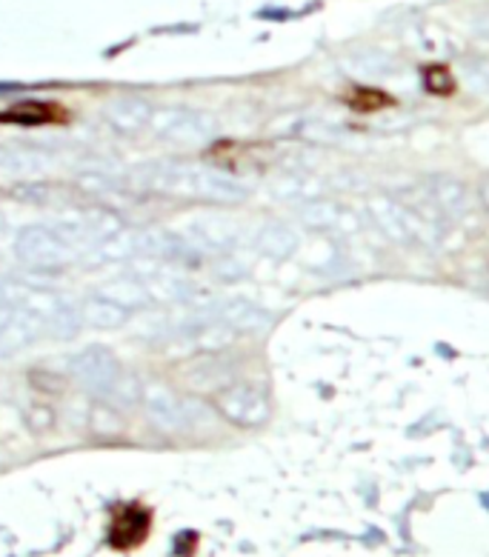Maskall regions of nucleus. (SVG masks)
<instances>
[{
    "label": "nucleus",
    "instance_id": "f257e3e1",
    "mask_svg": "<svg viewBox=\"0 0 489 557\" xmlns=\"http://www.w3.org/2000/svg\"><path fill=\"white\" fill-rule=\"evenodd\" d=\"M135 177L146 189L200 200V203H212V207H237L249 195V189L237 177L207 166V163L155 161L135 172Z\"/></svg>",
    "mask_w": 489,
    "mask_h": 557
},
{
    "label": "nucleus",
    "instance_id": "f03ea898",
    "mask_svg": "<svg viewBox=\"0 0 489 557\" xmlns=\"http://www.w3.org/2000/svg\"><path fill=\"white\" fill-rule=\"evenodd\" d=\"M15 255L24 267L35 269V272H54V269L70 267L72 260H77V246L58 226L32 223L17 232Z\"/></svg>",
    "mask_w": 489,
    "mask_h": 557
},
{
    "label": "nucleus",
    "instance_id": "7ed1b4c3",
    "mask_svg": "<svg viewBox=\"0 0 489 557\" xmlns=\"http://www.w3.org/2000/svg\"><path fill=\"white\" fill-rule=\"evenodd\" d=\"M215 412L237 429H258L272 418L269 392L253 381H232L212 397Z\"/></svg>",
    "mask_w": 489,
    "mask_h": 557
},
{
    "label": "nucleus",
    "instance_id": "20e7f679",
    "mask_svg": "<svg viewBox=\"0 0 489 557\" xmlns=\"http://www.w3.org/2000/svg\"><path fill=\"white\" fill-rule=\"evenodd\" d=\"M367 212L372 218L375 230L381 232L387 240L398 246H418V249H432L438 240L429 235L413 214L406 212L404 203L395 198V191H378L367 203Z\"/></svg>",
    "mask_w": 489,
    "mask_h": 557
},
{
    "label": "nucleus",
    "instance_id": "39448f33",
    "mask_svg": "<svg viewBox=\"0 0 489 557\" xmlns=\"http://www.w3.org/2000/svg\"><path fill=\"white\" fill-rule=\"evenodd\" d=\"M152 132L167 144L175 146H204L212 140L215 121L204 112H192V109H161L152 115Z\"/></svg>",
    "mask_w": 489,
    "mask_h": 557
},
{
    "label": "nucleus",
    "instance_id": "423d86ee",
    "mask_svg": "<svg viewBox=\"0 0 489 557\" xmlns=\"http://www.w3.org/2000/svg\"><path fill=\"white\" fill-rule=\"evenodd\" d=\"M121 363L107 346H86L77 355H72L70 360V374L75 377L81 386H84L89 395H95L98 400L109 395V389L115 386V381L121 377Z\"/></svg>",
    "mask_w": 489,
    "mask_h": 557
},
{
    "label": "nucleus",
    "instance_id": "0eeeda50",
    "mask_svg": "<svg viewBox=\"0 0 489 557\" xmlns=\"http://www.w3.org/2000/svg\"><path fill=\"white\" fill-rule=\"evenodd\" d=\"M140 406H144L146 420L152 423L161 435H184L186 432V412L184 397L163 386V383H144L140 392Z\"/></svg>",
    "mask_w": 489,
    "mask_h": 557
},
{
    "label": "nucleus",
    "instance_id": "6e6552de",
    "mask_svg": "<svg viewBox=\"0 0 489 557\" xmlns=\"http://www.w3.org/2000/svg\"><path fill=\"white\" fill-rule=\"evenodd\" d=\"M172 337H175V344L186 346L190 351H198V355H221V351L230 349L237 335L221 321L190 318L184 323H175Z\"/></svg>",
    "mask_w": 489,
    "mask_h": 557
},
{
    "label": "nucleus",
    "instance_id": "1a4fd4ad",
    "mask_svg": "<svg viewBox=\"0 0 489 557\" xmlns=\"http://www.w3.org/2000/svg\"><path fill=\"white\" fill-rule=\"evenodd\" d=\"M44 337V321L21 306H0V358L29 349Z\"/></svg>",
    "mask_w": 489,
    "mask_h": 557
},
{
    "label": "nucleus",
    "instance_id": "9d476101",
    "mask_svg": "<svg viewBox=\"0 0 489 557\" xmlns=\"http://www.w3.org/2000/svg\"><path fill=\"white\" fill-rule=\"evenodd\" d=\"M186 240L198 246V249H230L241 240V232H237V223L230 218H221V214H200L195 221L186 223Z\"/></svg>",
    "mask_w": 489,
    "mask_h": 557
},
{
    "label": "nucleus",
    "instance_id": "9b49d317",
    "mask_svg": "<svg viewBox=\"0 0 489 557\" xmlns=\"http://www.w3.org/2000/svg\"><path fill=\"white\" fill-rule=\"evenodd\" d=\"M395 198L404 203V209L413 214L415 221L429 232V235L436 237L438 244L443 240L447 230H450L452 223L447 221L441 214V209L436 207V200L429 198V191L424 189V184H415V186H404L401 191H395Z\"/></svg>",
    "mask_w": 489,
    "mask_h": 557
},
{
    "label": "nucleus",
    "instance_id": "f8f14e48",
    "mask_svg": "<svg viewBox=\"0 0 489 557\" xmlns=\"http://www.w3.org/2000/svg\"><path fill=\"white\" fill-rule=\"evenodd\" d=\"M424 189L429 191V198L436 200V207L450 223L464 221L469 214V191L461 184L459 177L452 175H429L424 181Z\"/></svg>",
    "mask_w": 489,
    "mask_h": 557
},
{
    "label": "nucleus",
    "instance_id": "ddd939ff",
    "mask_svg": "<svg viewBox=\"0 0 489 557\" xmlns=\"http://www.w3.org/2000/svg\"><path fill=\"white\" fill-rule=\"evenodd\" d=\"M152 103L138 98V95H123V98H115L107 107L109 126L123 132V135H138V132H144L152 123Z\"/></svg>",
    "mask_w": 489,
    "mask_h": 557
},
{
    "label": "nucleus",
    "instance_id": "4468645a",
    "mask_svg": "<svg viewBox=\"0 0 489 557\" xmlns=\"http://www.w3.org/2000/svg\"><path fill=\"white\" fill-rule=\"evenodd\" d=\"M98 295L115 300L118 306H123L126 312H140V309H149L155 304L152 295H149V286H146L144 277L138 275H123L112 277L98 289Z\"/></svg>",
    "mask_w": 489,
    "mask_h": 557
},
{
    "label": "nucleus",
    "instance_id": "2eb2a0df",
    "mask_svg": "<svg viewBox=\"0 0 489 557\" xmlns=\"http://www.w3.org/2000/svg\"><path fill=\"white\" fill-rule=\"evenodd\" d=\"M54 166V154L35 146H17V149H0V172L7 175H44Z\"/></svg>",
    "mask_w": 489,
    "mask_h": 557
},
{
    "label": "nucleus",
    "instance_id": "dca6fc26",
    "mask_svg": "<svg viewBox=\"0 0 489 557\" xmlns=\"http://www.w3.org/2000/svg\"><path fill=\"white\" fill-rule=\"evenodd\" d=\"M81 309V321L84 326H93V329H121L123 323H130L132 312H126L123 306H118L115 300L103 298V295H89L84 304L77 306Z\"/></svg>",
    "mask_w": 489,
    "mask_h": 557
},
{
    "label": "nucleus",
    "instance_id": "f3484780",
    "mask_svg": "<svg viewBox=\"0 0 489 557\" xmlns=\"http://www.w3.org/2000/svg\"><path fill=\"white\" fill-rule=\"evenodd\" d=\"M298 232L286 223H264L255 235V249L272 260H286L298 249Z\"/></svg>",
    "mask_w": 489,
    "mask_h": 557
},
{
    "label": "nucleus",
    "instance_id": "a211bd4d",
    "mask_svg": "<svg viewBox=\"0 0 489 557\" xmlns=\"http://www.w3.org/2000/svg\"><path fill=\"white\" fill-rule=\"evenodd\" d=\"M190 386H195L198 392H221L223 386H230L235 381V372H232L230 363H223L218 355H204L198 367L190 372Z\"/></svg>",
    "mask_w": 489,
    "mask_h": 557
},
{
    "label": "nucleus",
    "instance_id": "6ab92c4d",
    "mask_svg": "<svg viewBox=\"0 0 489 557\" xmlns=\"http://www.w3.org/2000/svg\"><path fill=\"white\" fill-rule=\"evenodd\" d=\"M89 255H95V263H115V260H132L138 258V232L118 230L109 237L98 240V244L89 249Z\"/></svg>",
    "mask_w": 489,
    "mask_h": 557
},
{
    "label": "nucleus",
    "instance_id": "aec40b11",
    "mask_svg": "<svg viewBox=\"0 0 489 557\" xmlns=\"http://www.w3.org/2000/svg\"><path fill=\"white\" fill-rule=\"evenodd\" d=\"M344 218V209L338 207L335 200H327V198H315V200H306L298 207V221L304 223L306 230H315V232H329L335 230L338 223Z\"/></svg>",
    "mask_w": 489,
    "mask_h": 557
},
{
    "label": "nucleus",
    "instance_id": "412c9836",
    "mask_svg": "<svg viewBox=\"0 0 489 557\" xmlns=\"http://www.w3.org/2000/svg\"><path fill=\"white\" fill-rule=\"evenodd\" d=\"M84 329V321H81V309L72 306L70 300L63 298L61 304L54 306L52 314L44 321V335L52 337V341H72L77 337V332Z\"/></svg>",
    "mask_w": 489,
    "mask_h": 557
},
{
    "label": "nucleus",
    "instance_id": "4be33fe9",
    "mask_svg": "<svg viewBox=\"0 0 489 557\" xmlns=\"http://www.w3.org/2000/svg\"><path fill=\"white\" fill-rule=\"evenodd\" d=\"M140 392H144V383L135 374L121 372V377H118L115 386L109 389V395L103 400L115 406V409H130V406H135L140 400Z\"/></svg>",
    "mask_w": 489,
    "mask_h": 557
},
{
    "label": "nucleus",
    "instance_id": "5701e85b",
    "mask_svg": "<svg viewBox=\"0 0 489 557\" xmlns=\"http://www.w3.org/2000/svg\"><path fill=\"white\" fill-rule=\"evenodd\" d=\"M89 429H93L98 437H112L121 432V418H118V409L107 400H98L89 409Z\"/></svg>",
    "mask_w": 489,
    "mask_h": 557
},
{
    "label": "nucleus",
    "instance_id": "b1692460",
    "mask_svg": "<svg viewBox=\"0 0 489 557\" xmlns=\"http://www.w3.org/2000/svg\"><path fill=\"white\" fill-rule=\"evenodd\" d=\"M309 186H313V181L306 175H283L281 181L272 186V191H276L281 200H298V203H306V200L318 198Z\"/></svg>",
    "mask_w": 489,
    "mask_h": 557
},
{
    "label": "nucleus",
    "instance_id": "393cba45",
    "mask_svg": "<svg viewBox=\"0 0 489 557\" xmlns=\"http://www.w3.org/2000/svg\"><path fill=\"white\" fill-rule=\"evenodd\" d=\"M352 70H358V75H367V77L390 75L392 61L381 52H367V54H358V58L352 61Z\"/></svg>",
    "mask_w": 489,
    "mask_h": 557
},
{
    "label": "nucleus",
    "instance_id": "a878e982",
    "mask_svg": "<svg viewBox=\"0 0 489 557\" xmlns=\"http://www.w3.org/2000/svg\"><path fill=\"white\" fill-rule=\"evenodd\" d=\"M26 426H29L32 435H44L47 429H52L54 423V412L49 409V406H29L24 414Z\"/></svg>",
    "mask_w": 489,
    "mask_h": 557
},
{
    "label": "nucleus",
    "instance_id": "bb28decb",
    "mask_svg": "<svg viewBox=\"0 0 489 557\" xmlns=\"http://www.w3.org/2000/svg\"><path fill=\"white\" fill-rule=\"evenodd\" d=\"M478 198H481V207L487 209V214H489V177H484L481 186H478Z\"/></svg>",
    "mask_w": 489,
    "mask_h": 557
},
{
    "label": "nucleus",
    "instance_id": "cd10ccee",
    "mask_svg": "<svg viewBox=\"0 0 489 557\" xmlns=\"http://www.w3.org/2000/svg\"><path fill=\"white\" fill-rule=\"evenodd\" d=\"M478 77H481L484 86H487V89H489V61H484L481 66H478Z\"/></svg>",
    "mask_w": 489,
    "mask_h": 557
}]
</instances>
